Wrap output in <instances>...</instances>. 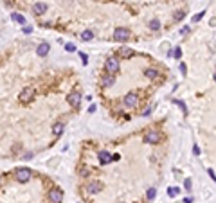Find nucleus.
Instances as JSON below:
<instances>
[{
	"mask_svg": "<svg viewBox=\"0 0 216 203\" xmlns=\"http://www.w3.org/2000/svg\"><path fill=\"white\" fill-rule=\"evenodd\" d=\"M14 178L18 180V182L25 183V182H29V180L33 178V171H31V169H27V167H20V169H16V171H14Z\"/></svg>",
	"mask_w": 216,
	"mask_h": 203,
	"instance_id": "1",
	"label": "nucleus"
},
{
	"mask_svg": "<svg viewBox=\"0 0 216 203\" xmlns=\"http://www.w3.org/2000/svg\"><path fill=\"white\" fill-rule=\"evenodd\" d=\"M159 140H160V131H157V129H151V131H148L144 135V142L146 144H157Z\"/></svg>",
	"mask_w": 216,
	"mask_h": 203,
	"instance_id": "2",
	"label": "nucleus"
},
{
	"mask_svg": "<svg viewBox=\"0 0 216 203\" xmlns=\"http://www.w3.org/2000/svg\"><path fill=\"white\" fill-rule=\"evenodd\" d=\"M128 38H130V31H128V29L117 27V29L114 31V40H115V41H126Z\"/></svg>",
	"mask_w": 216,
	"mask_h": 203,
	"instance_id": "3",
	"label": "nucleus"
},
{
	"mask_svg": "<svg viewBox=\"0 0 216 203\" xmlns=\"http://www.w3.org/2000/svg\"><path fill=\"white\" fill-rule=\"evenodd\" d=\"M106 70H108V74H115L117 70H119V59L117 58H108L106 59Z\"/></svg>",
	"mask_w": 216,
	"mask_h": 203,
	"instance_id": "4",
	"label": "nucleus"
},
{
	"mask_svg": "<svg viewBox=\"0 0 216 203\" xmlns=\"http://www.w3.org/2000/svg\"><path fill=\"white\" fill-rule=\"evenodd\" d=\"M33 97H34V88L33 86H27V88H24L20 92V101L22 103H29Z\"/></svg>",
	"mask_w": 216,
	"mask_h": 203,
	"instance_id": "5",
	"label": "nucleus"
},
{
	"mask_svg": "<svg viewBox=\"0 0 216 203\" xmlns=\"http://www.w3.org/2000/svg\"><path fill=\"white\" fill-rule=\"evenodd\" d=\"M137 103H139V97H137L135 92L126 94V97H124V106L126 108H133V106H137Z\"/></svg>",
	"mask_w": 216,
	"mask_h": 203,
	"instance_id": "6",
	"label": "nucleus"
},
{
	"mask_svg": "<svg viewBox=\"0 0 216 203\" xmlns=\"http://www.w3.org/2000/svg\"><path fill=\"white\" fill-rule=\"evenodd\" d=\"M67 103L72 106V108H79V103H81V95L79 92H70L67 95Z\"/></svg>",
	"mask_w": 216,
	"mask_h": 203,
	"instance_id": "7",
	"label": "nucleus"
},
{
	"mask_svg": "<svg viewBox=\"0 0 216 203\" xmlns=\"http://www.w3.org/2000/svg\"><path fill=\"white\" fill-rule=\"evenodd\" d=\"M49 199H51V203H61V199H63V191H61V189H51Z\"/></svg>",
	"mask_w": 216,
	"mask_h": 203,
	"instance_id": "8",
	"label": "nucleus"
},
{
	"mask_svg": "<svg viewBox=\"0 0 216 203\" xmlns=\"http://www.w3.org/2000/svg\"><path fill=\"white\" fill-rule=\"evenodd\" d=\"M86 189H88V192H90V194H97V192H101L103 183H101V182H90Z\"/></svg>",
	"mask_w": 216,
	"mask_h": 203,
	"instance_id": "9",
	"label": "nucleus"
},
{
	"mask_svg": "<svg viewBox=\"0 0 216 203\" xmlns=\"http://www.w3.org/2000/svg\"><path fill=\"white\" fill-rule=\"evenodd\" d=\"M49 51H51V45H49V43H41V45H38L36 54H38V56H47Z\"/></svg>",
	"mask_w": 216,
	"mask_h": 203,
	"instance_id": "10",
	"label": "nucleus"
},
{
	"mask_svg": "<svg viewBox=\"0 0 216 203\" xmlns=\"http://www.w3.org/2000/svg\"><path fill=\"white\" fill-rule=\"evenodd\" d=\"M33 11L36 13V14H43L47 11V4H43V2H36L34 6H33Z\"/></svg>",
	"mask_w": 216,
	"mask_h": 203,
	"instance_id": "11",
	"label": "nucleus"
},
{
	"mask_svg": "<svg viewBox=\"0 0 216 203\" xmlns=\"http://www.w3.org/2000/svg\"><path fill=\"white\" fill-rule=\"evenodd\" d=\"M99 162H101V164L112 162V155L108 153V151H99Z\"/></svg>",
	"mask_w": 216,
	"mask_h": 203,
	"instance_id": "12",
	"label": "nucleus"
},
{
	"mask_svg": "<svg viewBox=\"0 0 216 203\" xmlns=\"http://www.w3.org/2000/svg\"><path fill=\"white\" fill-rule=\"evenodd\" d=\"M11 18H13V22H16V24L25 25V16H24V14H20V13H13V14H11Z\"/></svg>",
	"mask_w": 216,
	"mask_h": 203,
	"instance_id": "13",
	"label": "nucleus"
},
{
	"mask_svg": "<svg viewBox=\"0 0 216 203\" xmlns=\"http://www.w3.org/2000/svg\"><path fill=\"white\" fill-rule=\"evenodd\" d=\"M63 129H65V124H63V122H56V124L52 126V133L56 135V137H59V135L63 133Z\"/></svg>",
	"mask_w": 216,
	"mask_h": 203,
	"instance_id": "14",
	"label": "nucleus"
},
{
	"mask_svg": "<svg viewBox=\"0 0 216 203\" xmlns=\"http://www.w3.org/2000/svg\"><path fill=\"white\" fill-rule=\"evenodd\" d=\"M119 54H121L124 59H128V58H132V56H133V51L130 49V47H122V49L119 51Z\"/></svg>",
	"mask_w": 216,
	"mask_h": 203,
	"instance_id": "15",
	"label": "nucleus"
},
{
	"mask_svg": "<svg viewBox=\"0 0 216 203\" xmlns=\"http://www.w3.org/2000/svg\"><path fill=\"white\" fill-rule=\"evenodd\" d=\"M103 85H104V86H112V85H114V76H112V74H106V76L103 77Z\"/></svg>",
	"mask_w": 216,
	"mask_h": 203,
	"instance_id": "16",
	"label": "nucleus"
},
{
	"mask_svg": "<svg viewBox=\"0 0 216 203\" xmlns=\"http://www.w3.org/2000/svg\"><path fill=\"white\" fill-rule=\"evenodd\" d=\"M92 38H94V31H83L81 33V40H85V41H88Z\"/></svg>",
	"mask_w": 216,
	"mask_h": 203,
	"instance_id": "17",
	"label": "nucleus"
},
{
	"mask_svg": "<svg viewBox=\"0 0 216 203\" xmlns=\"http://www.w3.org/2000/svg\"><path fill=\"white\" fill-rule=\"evenodd\" d=\"M149 27H151V31H159V27H160V22H159V18H153L149 22Z\"/></svg>",
	"mask_w": 216,
	"mask_h": 203,
	"instance_id": "18",
	"label": "nucleus"
},
{
	"mask_svg": "<svg viewBox=\"0 0 216 203\" xmlns=\"http://www.w3.org/2000/svg\"><path fill=\"white\" fill-rule=\"evenodd\" d=\"M157 74H159V72H157L155 69H148V70H146V77H148V79H155Z\"/></svg>",
	"mask_w": 216,
	"mask_h": 203,
	"instance_id": "19",
	"label": "nucleus"
},
{
	"mask_svg": "<svg viewBox=\"0 0 216 203\" xmlns=\"http://www.w3.org/2000/svg\"><path fill=\"white\" fill-rule=\"evenodd\" d=\"M178 192H180V189H178V187H169V189H167V194H169L171 198L178 196Z\"/></svg>",
	"mask_w": 216,
	"mask_h": 203,
	"instance_id": "20",
	"label": "nucleus"
},
{
	"mask_svg": "<svg viewBox=\"0 0 216 203\" xmlns=\"http://www.w3.org/2000/svg\"><path fill=\"white\" fill-rule=\"evenodd\" d=\"M151 111H153V104H148V106L142 110V117H148V115L151 113Z\"/></svg>",
	"mask_w": 216,
	"mask_h": 203,
	"instance_id": "21",
	"label": "nucleus"
},
{
	"mask_svg": "<svg viewBox=\"0 0 216 203\" xmlns=\"http://www.w3.org/2000/svg\"><path fill=\"white\" fill-rule=\"evenodd\" d=\"M184 187H186V191H187V192H191V191H193V182H191V178H186Z\"/></svg>",
	"mask_w": 216,
	"mask_h": 203,
	"instance_id": "22",
	"label": "nucleus"
},
{
	"mask_svg": "<svg viewBox=\"0 0 216 203\" xmlns=\"http://www.w3.org/2000/svg\"><path fill=\"white\" fill-rule=\"evenodd\" d=\"M173 56H175L177 59H180V58H182V51H180V47H177L175 51H173Z\"/></svg>",
	"mask_w": 216,
	"mask_h": 203,
	"instance_id": "23",
	"label": "nucleus"
},
{
	"mask_svg": "<svg viewBox=\"0 0 216 203\" xmlns=\"http://www.w3.org/2000/svg\"><path fill=\"white\" fill-rule=\"evenodd\" d=\"M155 196H157V191H155V189H153V187H151V189H149V191H148V198H149V199H153V198H155Z\"/></svg>",
	"mask_w": 216,
	"mask_h": 203,
	"instance_id": "24",
	"label": "nucleus"
},
{
	"mask_svg": "<svg viewBox=\"0 0 216 203\" xmlns=\"http://www.w3.org/2000/svg\"><path fill=\"white\" fill-rule=\"evenodd\" d=\"M65 51H67V52H74V51H76V47H74L72 43H67V45H65Z\"/></svg>",
	"mask_w": 216,
	"mask_h": 203,
	"instance_id": "25",
	"label": "nucleus"
},
{
	"mask_svg": "<svg viewBox=\"0 0 216 203\" xmlns=\"http://www.w3.org/2000/svg\"><path fill=\"white\" fill-rule=\"evenodd\" d=\"M204 14H205V13H204V11H202V13H198V14H194V16H193V22H200V20H202V16H204Z\"/></svg>",
	"mask_w": 216,
	"mask_h": 203,
	"instance_id": "26",
	"label": "nucleus"
},
{
	"mask_svg": "<svg viewBox=\"0 0 216 203\" xmlns=\"http://www.w3.org/2000/svg\"><path fill=\"white\" fill-rule=\"evenodd\" d=\"M22 31H24V34H31L33 33V27L31 25H24V29H22Z\"/></svg>",
	"mask_w": 216,
	"mask_h": 203,
	"instance_id": "27",
	"label": "nucleus"
},
{
	"mask_svg": "<svg viewBox=\"0 0 216 203\" xmlns=\"http://www.w3.org/2000/svg\"><path fill=\"white\" fill-rule=\"evenodd\" d=\"M175 103H177V104H178V106L182 108V111H184V113H187V108H186V104H184L182 101H175Z\"/></svg>",
	"mask_w": 216,
	"mask_h": 203,
	"instance_id": "28",
	"label": "nucleus"
},
{
	"mask_svg": "<svg viewBox=\"0 0 216 203\" xmlns=\"http://www.w3.org/2000/svg\"><path fill=\"white\" fill-rule=\"evenodd\" d=\"M180 72L186 76V72H187V66H186V63H180Z\"/></svg>",
	"mask_w": 216,
	"mask_h": 203,
	"instance_id": "29",
	"label": "nucleus"
},
{
	"mask_svg": "<svg viewBox=\"0 0 216 203\" xmlns=\"http://www.w3.org/2000/svg\"><path fill=\"white\" fill-rule=\"evenodd\" d=\"M182 18H184V13H182V11H180V13H177V14H175V20H182Z\"/></svg>",
	"mask_w": 216,
	"mask_h": 203,
	"instance_id": "30",
	"label": "nucleus"
},
{
	"mask_svg": "<svg viewBox=\"0 0 216 203\" xmlns=\"http://www.w3.org/2000/svg\"><path fill=\"white\" fill-rule=\"evenodd\" d=\"M79 56H81V58H83V63H85V65H86V63H88V59H86V54H85V52H81V54H79Z\"/></svg>",
	"mask_w": 216,
	"mask_h": 203,
	"instance_id": "31",
	"label": "nucleus"
},
{
	"mask_svg": "<svg viewBox=\"0 0 216 203\" xmlns=\"http://www.w3.org/2000/svg\"><path fill=\"white\" fill-rule=\"evenodd\" d=\"M193 153H194V155H200V147L194 146V147H193Z\"/></svg>",
	"mask_w": 216,
	"mask_h": 203,
	"instance_id": "32",
	"label": "nucleus"
},
{
	"mask_svg": "<svg viewBox=\"0 0 216 203\" xmlns=\"http://www.w3.org/2000/svg\"><path fill=\"white\" fill-rule=\"evenodd\" d=\"M209 174H211V178H212L214 182H216V174H214V171H212V169H209Z\"/></svg>",
	"mask_w": 216,
	"mask_h": 203,
	"instance_id": "33",
	"label": "nucleus"
},
{
	"mask_svg": "<svg viewBox=\"0 0 216 203\" xmlns=\"http://www.w3.org/2000/svg\"><path fill=\"white\" fill-rule=\"evenodd\" d=\"M119 158H121V156H119L117 153H115V155H112V162H115V160H119Z\"/></svg>",
	"mask_w": 216,
	"mask_h": 203,
	"instance_id": "34",
	"label": "nucleus"
},
{
	"mask_svg": "<svg viewBox=\"0 0 216 203\" xmlns=\"http://www.w3.org/2000/svg\"><path fill=\"white\" fill-rule=\"evenodd\" d=\"M180 33H182V34H187V33H189V27H182V31H180Z\"/></svg>",
	"mask_w": 216,
	"mask_h": 203,
	"instance_id": "35",
	"label": "nucleus"
},
{
	"mask_svg": "<svg viewBox=\"0 0 216 203\" xmlns=\"http://www.w3.org/2000/svg\"><path fill=\"white\" fill-rule=\"evenodd\" d=\"M88 111H90V113H94V111H96V104H92V106L88 108Z\"/></svg>",
	"mask_w": 216,
	"mask_h": 203,
	"instance_id": "36",
	"label": "nucleus"
},
{
	"mask_svg": "<svg viewBox=\"0 0 216 203\" xmlns=\"http://www.w3.org/2000/svg\"><path fill=\"white\" fill-rule=\"evenodd\" d=\"M184 203H193V199H191V198H186V199H184Z\"/></svg>",
	"mask_w": 216,
	"mask_h": 203,
	"instance_id": "37",
	"label": "nucleus"
},
{
	"mask_svg": "<svg viewBox=\"0 0 216 203\" xmlns=\"http://www.w3.org/2000/svg\"><path fill=\"white\" fill-rule=\"evenodd\" d=\"M0 182H2V178H0Z\"/></svg>",
	"mask_w": 216,
	"mask_h": 203,
	"instance_id": "38",
	"label": "nucleus"
}]
</instances>
